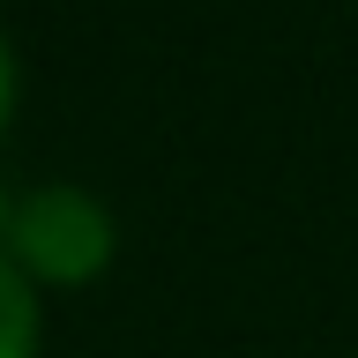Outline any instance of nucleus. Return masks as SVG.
Wrapping results in <instances>:
<instances>
[{
	"instance_id": "f257e3e1",
	"label": "nucleus",
	"mask_w": 358,
	"mask_h": 358,
	"mask_svg": "<svg viewBox=\"0 0 358 358\" xmlns=\"http://www.w3.org/2000/svg\"><path fill=\"white\" fill-rule=\"evenodd\" d=\"M8 262L30 276V284H90L105 276V262L120 254V224L90 187H30L15 194V217H8Z\"/></svg>"
},
{
	"instance_id": "f03ea898",
	"label": "nucleus",
	"mask_w": 358,
	"mask_h": 358,
	"mask_svg": "<svg viewBox=\"0 0 358 358\" xmlns=\"http://www.w3.org/2000/svg\"><path fill=\"white\" fill-rule=\"evenodd\" d=\"M38 329H45L38 284L0 254V358H38Z\"/></svg>"
},
{
	"instance_id": "7ed1b4c3",
	"label": "nucleus",
	"mask_w": 358,
	"mask_h": 358,
	"mask_svg": "<svg viewBox=\"0 0 358 358\" xmlns=\"http://www.w3.org/2000/svg\"><path fill=\"white\" fill-rule=\"evenodd\" d=\"M8 120H15V45L0 30V134H8Z\"/></svg>"
},
{
	"instance_id": "20e7f679",
	"label": "nucleus",
	"mask_w": 358,
	"mask_h": 358,
	"mask_svg": "<svg viewBox=\"0 0 358 358\" xmlns=\"http://www.w3.org/2000/svg\"><path fill=\"white\" fill-rule=\"evenodd\" d=\"M8 217H15V194L0 187V246H8Z\"/></svg>"
}]
</instances>
